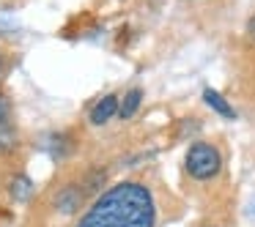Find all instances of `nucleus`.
Here are the masks:
<instances>
[{
    "instance_id": "4",
    "label": "nucleus",
    "mask_w": 255,
    "mask_h": 227,
    "mask_svg": "<svg viewBox=\"0 0 255 227\" xmlns=\"http://www.w3.org/2000/svg\"><path fill=\"white\" fill-rule=\"evenodd\" d=\"M203 101L217 112V115L228 118V121H236V110H233V107L225 101V96H220L214 88H203Z\"/></svg>"
},
{
    "instance_id": "5",
    "label": "nucleus",
    "mask_w": 255,
    "mask_h": 227,
    "mask_svg": "<svg viewBox=\"0 0 255 227\" xmlns=\"http://www.w3.org/2000/svg\"><path fill=\"white\" fill-rule=\"evenodd\" d=\"M140 104H143V90H140V88H129L127 93H124V99H121L118 118H121V121L134 118V115H137V110H140Z\"/></svg>"
},
{
    "instance_id": "2",
    "label": "nucleus",
    "mask_w": 255,
    "mask_h": 227,
    "mask_svg": "<svg viewBox=\"0 0 255 227\" xmlns=\"http://www.w3.org/2000/svg\"><path fill=\"white\" fill-rule=\"evenodd\" d=\"M184 167L195 181H209L222 170V156L211 143H192L184 156Z\"/></svg>"
},
{
    "instance_id": "3",
    "label": "nucleus",
    "mask_w": 255,
    "mask_h": 227,
    "mask_svg": "<svg viewBox=\"0 0 255 227\" xmlns=\"http://www.w3.org/2000/svg\"><path fill=\"white\" fill-rule=\"evenodd\" d=\"M118 110H121V101H118V96L116 93H107V96H102L99 101H96L94 107H91V123L94 126H105L110 118H116L118 115Z\"/></svg>"
},
{
    "instance_id": "8",
    "label": "nucleus",
    "mask_w": 255,
    "mask_h": 227,
    "mask_svg": "<svg viewBox=\"0 0 255 227\" xmlns=\"http://www.w3.org/2000/svg\"><path fill=\"white\" fill-rule=\"evenodd\" d=\"M11 194H14V200H30V194H33V186H30L28 178L17 175V178L11 181Z\"/></svg>"
},
{
    "instance_id": "10",
    "label": "nucleus",
    "mask_w": 255,
    "mask_h": 227,
    "mask_svg": "<svg viewBox=\"0 0 255 227\" xmlns=\"http://www.w3.org/2000/svg\"><path fill=\"white\" fill-rule=\"evenodd\" d=\"M247 36H250V39L255 41V14H253V17H250V22H247Z\"/></svg>"
},
{
    "instance_id": "1",
    "label": "nucleus",
    "mask_w": 255,
    "mask_h": 227,
    "mask_svg": "<svg viewBox=\"0 0 255 227\" xmlns=\"http://www.w3.org/2000/svg\"><path fill=\"white\" fill-rule=\"evenodd\" d=\"M154 222L151 192L137 181H121L94 200L77 227H154Z\"/></svg>"
},
{
    "instance_id": "6",
    "label": "nucleus",
    "mask_w": 255,
    "mask_h": 227,
    "mask_svg": "<svg viewBox=\"0 0 255 227\" xmlns=\"http://www.w3.org/2000/svg\"><path fill=\"white\" fill-rule=\"evenodd\" d=\"M80 203H83V192H80V189H74V186L61 189V192H58V197H55V208L61 211V214H72V211H77Z\"/></svg>"
},
{
    "instance_id": "7",
    "label": "nucleus",
    "mask_w": 255,
    "mask_h": 227,
    "mask_svg": "<svg viewBox=\"0 0 255 227\" xmlns=\"http://www.w3.org/2000/svg\"><path fill=\"white\" fill-rule=\"evenodd\" d=\"M17 148V134H14L11 123H0V153L6 156Z\"/></svg>"
},
{
    "instance_id": "11",
    "label": "nucleus",
    "mask_w": 255,
    "mask_h": 227,
    "mask_svg": "<svg viewBox=\"0 0 255 227\" xmlns=\"http://www.w3.org/2000/svg\"><path fill=\"white\" fill-rule=\"evenodd\" d=\"M0 74H3V55H0Z\"/></svg>"
},
{
    "instance_id": "9",
    "label": "nucleus",
    "mask_w": 255,
    "mask_h": 227,
    "mask_svg": "<svg viewBox=\"0 0 255 227\" xmlns=\"http://www.w3.org/2000/svg\"><path fill=\"white\" fill-rule=\"evenodd\" d=\"M0 123H8V101L0 96Z\"/></svg>"
}]
</instances>
